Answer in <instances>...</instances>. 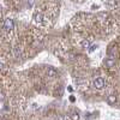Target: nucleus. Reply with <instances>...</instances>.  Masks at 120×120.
I'll return each mask as SVG.
<instances>
[{
  "label": "nucleus",
  "mask_w": 120,
  "mask_h": 120,
  "mask_svg": "<svg viewBox=\"0 0 120 120\" xmlns=\"http://www.w3.org/2000/svg\"><path fill=\"white\" fill-rule=\"evenodd\" d=\"M96 48H97V46H96V45H94V46H91V47H89V51H90V52H94Z\"/></svg>",
  "instance_id": "obj_10"
},
{
  "label": "nucleus",
  "mask_w": 120,
  "mask_h": 120,
  "mask_svg": "<svg viewBox=\"0 0 120 120\" xmlns=\"http://www.w3.org/2000/svg\"><path fill=\"white\" fill-rule=\"evenodd\" d=\"M81 46L83 47V48H89L90 47V42L88 41V40H83V41H82V43H81Z\"/></svg>",
  "instance_id": "obj_7"
},
{
  "label": "nucleus",
  "mask_w": 120,
  "mask_h": 120,
  "mask_svg": "<svg viewBox=\"0 0 120 120\" xmlns=\"http://www.w3.org/2000/svg\"><path fill=\"white\" fill-rule=\"evenodd\" d=\"M107 102H108V105H111V106L114 105L116 102V95H114V94L113 95H109L108 98H107Z\"/></svg>",
  "instance_id": "obj_4"
},
{
  "label": "nucleus",
  "mask_w": 120,
  "mask_h": 120,
  "mask_svg": "<svg viewBox=\"0 0 120 120\" xmlns=\"http://www.w3.org/2000/svg\"><path fill=\"white\" fill-rule=\"evenodd\" d=\"M94 88H96V89H102L103 86H105V79L103 78H96L95 81H94Z\"/></svg>",
  "instance_id": "obj_2"
},
{
  "label": "nucleus",
  "mask_w": 120,
  "mask_h": 120,
  "mask_svg": "<svg viewBox=\"0 0 120 120\" xmlns=\"http://www.w3.org/2000/svg\"><path fill=\"white\" fill-rule=\"evenodd\" d=\"M103 63H105V65H106L107 67H114V66H115V60H114L113 58H107Z\"/></svg>",
  "instance_id": "obj_3"
},
{
  "label": "nucleus",
  "mask_w": 120,
  "mask_h": 120,
  "mask_svg": "<svg viewBox=\"0 0 120 120\" xmlns=\"http://www.w3.org/2000/svg\"><path fill=\"white\" fill-rule=\"evenodd\" d=\"M15 53H16V55L18 56V55H21V51H19V48L18 47H16L15 48Z\"/></svg>",
  "instance_id": "obj_9"
},
{
  "label": "nucleus",
  "mask_w": 120,
  "mask_h": 120,
  "mask_svg": "<svg viewBox=\"0 0 120 120\" xmlns=\"http://www.w3.org/2000/svg\"><path fill=\"white\" fill-rule=\"evenodd\" d=\"M35 21H36L37 23H42V22H43V16H42V13H36V15H35Z\"/></svg>",
  "instance_id": "obj_6"
},
{
  "label": "nucleus",
  "mask_w": 120,
  "mask_h": 120,
  "mask_svg": "<svg viewBox=\"0 0 120 120\" xmlns=\"http://www.w3.org/2000/svg\"><path fill=\"white\" fill-rule=\"evenodd\" d=\"M4 28L7 30V31H11V30L15 28L13 19H11V18H6V19H5V22H4Z\"/></svg>",
  "instance_id": "obj_1"
},
{
  "label": "nucleus",
  "mask_w": 120,
  "mask_h": 120,
  "mask_svg": "<svg viewBox=\"0 0 120 120\" xmlns=\"http://www.w3.org/2000/svg\"><path fill=\"white\" fill-rule=\"evenodd\" d=\"M47 75H48V77L54 78V77H56V71H55L53 67H48L47 68Z\"/></svg>",
  "instance_id": "obj_5"
},
{
  "label": "nucleus",
  "mask_w": 120,
  "mask_h": 120,
  "mask_svg": "<svg viewBox=\"0 0 120 120\" xmlns=\"http://www.w3.org/2000/svg\"><path fill=\"white\" fill-rule=\"evenodd\" d=\"M71 119H72V120H79V114L76 113V112H73V113L71 114Z\"/></svg>",
  "instance_id": "obj_8"
}]
</instances>
